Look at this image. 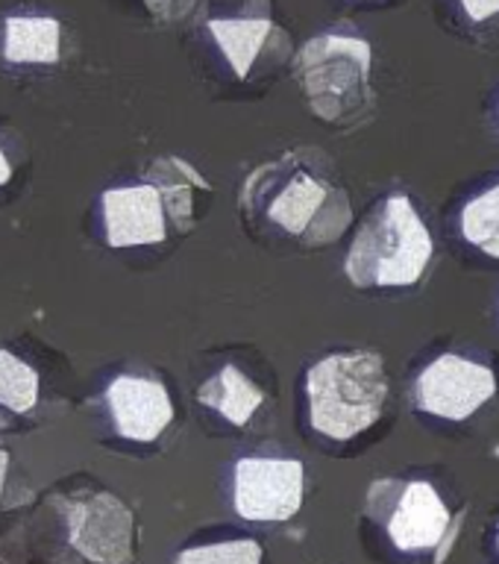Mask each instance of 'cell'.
<instances>
[{
  "label": "cell",
  "mask_w": 499,
  "mask_h": 564,
  "mask_svg": "<svg viewBox=\"0 0 499 564\" xmlns=\"http://www.w3.org/2000/svg\"><path fill=\"white\" fill-rule=\"evenodd\" d=\"M241 209L306 247L333 245L352 224L350 197L317 150H289L247 176Z\"/></svg>",
  "instance_id": "obj_1"
},
{
  "label": "cell",
  "mask_w": 499,
  "mask_h": 564,
  "mask_svg": "<svg viewBox=\"0 0 499 564\" xmlns=\"http://www.w3.org/2000/svg\"><path fill=\"white\" fill-rule=\"evenodd\" d=\"M435 241L412 197L394 192L368 212L350 241L344 273L356 289H412L430 271Z\"/></svg>",
  "instance_id": "obj_2"
},
{
  "label": "cell",
  "mask_w": 499,
  "mask_h": 564,
  "mask_svg": "<svg viewBox=\"0 0 499 564\" xmlns=\"http://www.w3.org/2000/svg\"><path fill=\"white\" fill-rule=\"evenodd\" d=\"M306 400L312 430L333 441L356 438L386 412V359L373 350L329 352L308 368Z\"/></svg>",
  "instance_id": "obj_3"
},
{
  "label": "cell",
  "mask_w": 499,
  "mask_h": 564,
  "mask_svg": "<svg viewBox=\"0 0 499 564\" xmlns=\"http://www.w3.org/2000/svg\"><path fill=\"white\" fill-rule=\"evenodd\" d=\"M294 74L308 109L329 127H356L373 112V47L352 33H321L297 53Z\"/></svg>",
  "instance_id": "obj_4"
},
{
  "label": "cell",
  "mask_w": 499,
  "mask_h": 564,
  "mask_svg": "<svg viewBox=\"0 0 499 564\" xmlns=\"http://www.w3.org/2000/svg\"><path fill=\"white\" fill-rule=\"evenodd\" d=\"M365 509L400 553L430 555L435 564L447 562L462 532V514L449 511L435 485L423 479L388 476L370 482Z\"/></svg>",
  "instance_id": "obj_5"
},
{
  "label": "cell",
  "mask_w": 499,
  "mask_h": 564,
  "mask_svg": "<svg viewBox=\"0 0 499 564\" xmlns=\"http://www.w3.org/2000/svg\"><path fill=\"white\" fill-rule=\"evenodd\" d=\"M194 185H206L180 159H171L167 185H123L109 188L100 197L104 206V229L109 247L159 245L167 238V212L174 215L180 229H188L194 212Z\"/></svg>",
  "instance_id": "obj_6"
},
{
  "label": "cell",
  "mask_w": 499,
  "mask_h": 564,
  "mask_svg": "<svg viewBox=\"0 0 499 564\" xmlns=\"http://www.w3.org/2000/svg\"><path fill=\"white\" fill-rule=\"evenodd\" d=\"M56 509L70 553L86 564H130L135 558V518L115 494L65 497Z\"/></svg>",
  "instance_id": "obj_7"
},
{
  "label": "cell",
  "mask_w": 499,
  "mask_h": 564,
  "mask_svg": "<svg viewBox=\"0 0 499 564\" xmlns=\"http://www.w3.org/2000/svg\"><path fill=\"white\" fill-rule=\"evenodd\" d=\"M306 467L297 458L245 456L232 465V509L253 523L294 518L303 506Z\"/></svg>",
  "instance_id": "obj_8"
},
{
  "label": "cell",
  "mask_w": 499,
  "mask_h": 564,
  "mask_svg": "<svg viewBox=\"0 0 499 564\" xmlns=\"http://www.w3.org/2000/svg\"><path fill=\"white\" fill-rule=\"evenodd\" d=\"M497 394V377L482 361L441 352L414 379V405L444 421H467Z\"/></svg>",
  "instance_id": "obj_9"
},
{
  "label": "cell",
  "mask_w": 499,
  "mask_h": 564,
  "mask_svg": "<svg viewBox=\"0 0 499 564\" xmlns=\"http://www.w3.org/2000/svg\"><path fill=\"white\" fill-rule=\"evenodd\" d=\"M106 403L118 435L141 444L156 441L167 430V423L174 421V403L159 379L121 373L106 388Z\"/></svg>",
  "instance_id": "obj_10"
},
{
  "label": "cell",
  "mask_w": 499,
  "mask_h": 564,
  "mask_svg": "<svg viewBox=\"0 0 499 564\" xmlns=\"http://www.w3.org/2000/svg\"><path fill=\"white\" fill-rule=\"evenodd\" d=\"M206 26L238 79H247L271 39H289L273 24L271 0H259V7L238 18H209Z\"/></svg>",
  "instance_id": "obj_11"
},
{
  "label": "cell",
  "mask_w": 499,
  "mask_h": 564,
  "mask_svg": "<svg viewBox=\"0 0 499 564\" xmlns=\"http://www.w3.org/2000/svg\"><path fill=\"white\" fill-rule=\"evenodd\" d=\"M0 51L12 65H53L62 53V24L51 15H9Z\"/></svg>",
  "instance_id": "obj_12"
},
{
  "label": "cell",
  "mask_w": 499,
  "mask_h": 564,
  "mask_svg": "<svg viewBox=\"0 0 499 564\" xmlns=\"http://www.w3.org/2000/svg\"><path fill=\"white\" fill-rule=\"evenodd\" d=\"M197 400L215 409L232 426H247L253 421V414L262 409L264 391L247 377L245 370H238L236 365H224L215 377L203 382Z\"/></svg>",
  "instance_id": "obj_13"
},
{
  "label": "cell",
  "mask_w": 499,
  "mask_h": 564,
  "mask_svg": "<svg viewBox=\"0 0 499 564\" xmlns=\"http://www.w3.org/2000/svg\"><path fill=\"white\" fill-rule=\"evenodd\" d=\"M458 227L467 245L479 247L491 259H499V183L465 203V209L458 215Z\"/></svg>",
  "instance_id": "obj_14"
},
{
  "label": "cell",
  "mask_w": 499,
  "mask_h": 564,
  "mask_svg": "<svg viewBox=\"0 0 499 564\" xmlns=\"http://www.w3.org/2000/svg\"><path fill=\"white\" fill-rule=\"evenodd\" d=\"M35 400H39L35 370L9 350H0V403L15 412H30Z\"/></svg>",
  "instance_id": "obj_15"
},
{
  "label": "cell",
  "mask_w": 499,
  "mask_h": 564,
  "mask_svg": "<svg viewBox=\"0 0 499 564\" xmlns=\"http://www.w3.org/2000/svg\"><path fill=\"white\" fill-rule=\"evenodd\" d=\"M174 564H262V544L253 538L218 541V544L188 546Z\"/></svg>",
  "instance_id": "obj_16"
},
{
  "label": "cell",
  "mask_w": 499,
  "mask_h": 564,
  "mask_svg": "<svg viewBox=\"0 0 499 564\" xmlns=\"http://www.w3.org/2000/svg\"><path fill=\"white\" fill-rule=\"evenodd\" d=\"M458 7L470 24H485L499 15V0H458Z\"/></svg>",
  "instance_id": "obj_17"
},
{
  "label": "cell",
  "mask_w": 499,
  "mask_h": 564,
  "mask_svg": "<svg viewBox=\"0 0 499 564\" xmlns=\"http://www.w3.org/2000/svg\"><path fill=\"white\" fill-rule=\"evenodd\" d=\"M148 7L162 21H176L194 7V0H148Z\"/></svg>",
  "instance_id": "obj_18"
},
{
  "label": "cell",
  "mask_w": 499,
  "mask_h": 564,
  "mask_svg": "<svg viewBox=\"0 0 499 564\" xmlns=\"http://www.w3.org/2000/svg\"><path fill=\"white\" fill-rule=\"evenodd\" d=\"M7 467H9V456L0 449V502H3V482H7Z\"/></svg>",
  "instance_id": "obj_19"
},
{
  "label": "cell",
  "mask_w": 499,
  "mask_h": 564,
  "mask_svg": "<svg viewBox=\"0 0 499 564\" xmlns=\"http://www.w3.org/2000/svg\"><path fill=\"white\" fill-rule=\"evenodd\" d=\"M9 174H12V167H9L7 156H3V150H0V185L7 183V180H9Z\"/></svg>",
  "instance_id": "obj_20"
},
{
  "label": "cell",
  "mask_w": 499,
  "mask_h": 564,
  "mask_svg": "<svg viewBox=\"0 0 499 564\" xmlns=\"http://www.w3.org/2000/svg\"><path fill=\"white\" fill-rule=\"evenodd\" d=\"M0 564H9V562H3V558H0Z\"/></svg>",
  "instance_id": "obj_21"
},
{
  "label": "cell",
  "mask_w": 499,
  "mask_h": 564,
  "mask_svg": "<svg viewBox=\"0 0 499 564\" xmlns=\"http://www.w3.org/2000/svg\"><path fill=\"white\" fill-rule=\"evenodd\" d=\"M497 546H499V535H497Z\"/></svg>",
  "instance_id": "obj_22"
}]
</instances>
